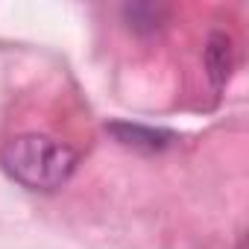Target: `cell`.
Wrapping results in <instances>:
<instances>
[{"label":"cell","instance_id":"obj_1","mask_svg":"<svg viewBox=\"0 0 249 249\" xmlns=\"http://www.w3.org/2000/svg\"><path fill=\"white\" fill-rule=\"evenodd\" d=\"M0 167L21 188L47 194L62 188L73 176L76 153L50 135L27 132V135L9 138L0 147Z\"/></svg>","mask_w":249,"mask_h":249},{"label":"cell","instance_id":"obj_2","mask_svg":"<svg viewBox=\"0 0 249 249\" xmlns=\"http://www.w3.org/2000/svg\"><path fill=\"white\" fill-rule=\"evenodd\" d=\"M106 132L117 144L141 150V153H161V150H167L176 141V135L170 129H156V126H144V123H123V120L108 123Z\"/></svg>","mask_w":249,"mask_h":249},{"label":"cell","instance_id":"obj_3","mask_svg":"<svg viewBox=\"0 0 249 249\" xmlns=\"http://www.w3.org/2000/svg\"><path fill=\"white\" fill-rule=\"evenodd\" d=\"M205 68H208V76L214 82V88H223L231 76V68H234V47H231V38L229 33L223 30H214L205 41Z\"/></svg>","mask_w":249,"mask_h":249},{"label":"cell","instance_id":"obj_4","mask_svg":"<svg viewBox=\"0 0 249 249\" xmlns=\"http://www.w3.org/2000/svg\"><path fill=\"white\" fill-rule=\"evenodd\" d=\"M132 30H156L161 24V9L156 6H126L123 9Z\"/></svg>","mask_w":249,"mask_h":249}]
</instances>
